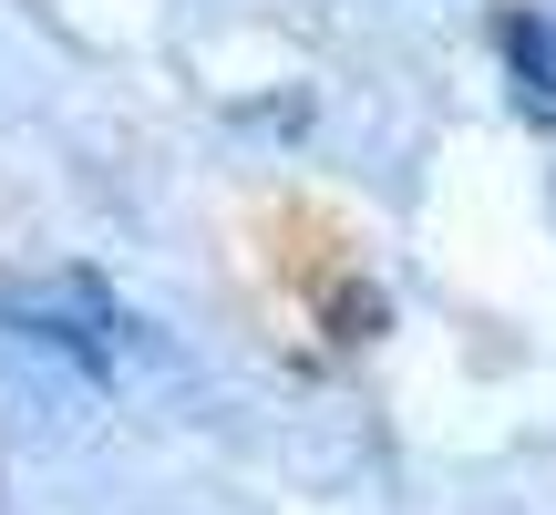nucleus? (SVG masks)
<instances>
[{"instance_id":"obj_1","label":"nucleus","mask_w":556,"mask_h":515,"mask_svg":"<svg viewBox=\"0 0 556 515\" xmlns=\"http://www.w3.org/2000/svg\"><path fill=\"white\" fill-rule=\"evenodd\" d=\"M0 340H21V351H52L62 372L103 381V392H124V372H165V340L144 330V319L124 310L103 278H83V268L31 278V289H0Z\"/></svg>"}]
</instances>
